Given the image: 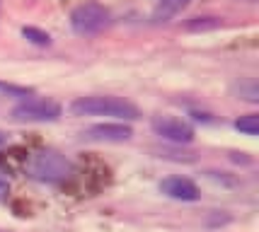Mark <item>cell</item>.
<instances>
[{"label": "cell", "mask_w": 259, "mask_h": 232, "mask_svg": "<svg viewBox=\"0 0 259 232\" xmlns=\"http://www.w3.org/2000/svg\"><path fill=\"white\" fill-rule=\"evenodd\" d=\"M218 27H223V20H221V17H213V15L192 17V20L184 22V29H187V32H213Z\"/></svg>", "instance_id": "9"}, {"label": "cell", "mask_w": 259, "mask_h": 232, "mask_svg": "<svg viewBox=\"0 0 259 232\" xmlns=\"http://www.w3.org/2000/svg\"><path fill=\"white\" fill-rule=\"evenodd\" d=\"M160 191L169 196L175 201H199L201 199V191L199 187L194 184L192 179H184V177H167L160 181Z\"/></svg>", "instance_id": "7"}, {"label": "cell", "mask_w": 259, "mask_h": 232, "mask_svg": "<svg viewBox=\"0 0 259 232\" xmlns=\"http://www.w3.org/2000/svg\"><path fill=\"white\" fill-rule=\"evenodd\" d=\"M70 111L75 116H112L119 121H136L141 119V109L134 102L112 97V95H90V97H78L70 104Z\"/></svg>", "instance_id": "1"}, {"label": "cell", "mask_w": 259, "mask_h": 232, "mask_svg": "<svg viewBox=\"0 0 259 232\" xmlns=\"http://www.w3.org/2000/svg\"><path fill=\"white\" fill-rule=\"evenodd\" d=\"M5 143V135H3V133H0V145Z\"/></svg>", "instance_id": "15"}, {"label": "cell", "mask_w": 259, "mask_h": 232, "mask_svg": "<svg viewBox=\"0 0 259 232\" xmlns=\"http://www.w3.org/2000/svg\"><path fill=\"white\" fill-rule=\"evenodd\" d=\"M237 92H240V97L247 102H259V87L254 80H247V82H242V85H237Z\"/></svg>", "instance_id": "12"}, {"label": "cell", "mask_w": 259, "mask_h": 232, "mask_svg": "<svg viewBox=\"0 0 259 232\" xmlns=\"http://www.w3.org/2000/svg\"><path fill=\"white\" fill-rule=\"evenodd\" d=\"M0 89L3 92H10V95H20V97H27L32 89H27V87H15V85H5V82H0Z\"/></svg>", "instance_id": "13"}, {"label": "cell", "mask_w": 259, "mask_h": 232, "mask_svg": "<svg viewBox=\"0 0 259 232\" xmlns=\"http://www.w3.org/2000/svg\"><path fill=\"white\" fill-rule=\"evenodd\" d=\"M8 194H10V187H8V181H3V179H0V201L5 199Z\"/></svg>", "instance_id": "14"}, {"label": "cell", "mask_w": 259, "mask_h": 232, "mask_svg": "<svg viewBox=\"0 0 259 232\" xmlns=\"http://www.w3.org/2000/svg\"><path fill=\"white\" fill-rule=\"evenodd\" d=\"M22 36L27 39V41L36 44V46H49L51 44V36H49L46 32H41V29H36V27H22Z\"/></svg>", "instance_id": "11"}, {"label": "cell", "mask_w": 259, "mask_h": 232, "mask_svg": "<svg viewBox=\"0 0 259 232\" xmlns=\"http://www.w3.org/2000/svg\"><path fill=\"white\" fill-rule=\"evenodd\" d=\"M153 131L158 133L160 138H165V141L177 145H187L194 141V128L189 123H184L182 119H175V116H158V119H153Z\"/></svg>", "instance_id": "5"}, {"label": "cell", "mask_w": 259, "mask_h": 232, "mask_svg": "<svg viewBox=\"0 0 259 232\" xmlns=\"http://www.w3.org/2000/svg\"><path fill=\"white\" fill-rule=\"evenodd\" d=\"M235 128L245 135H257L259 133V116L257 114H247V116H240L235 121Z\"/></svg>", "instance_id": "10"}, {"label": "cell", "mask_w": 259, "mask_h": 232, "mask_svg": "<svg viewBox=\"0 0 259 232\" xmlns=\"http://www.w3.org/2000/svg\"><path fill=\"white\" fill-rule=\"evenodd\" d=\"M189 5H192V0H160L158 5H155V10H153V15H150V20L155 24H165L169 20H175Z\"/></svg>", "instance_id": "8"}, {"label": "cell", "mask_w": 259, "mask_h": 232, "mask_svg": "<svg viewBox=\"0 0 259 232\" xmlns=\"http://www.w3.org/2000/svg\"><path fill=\"white\" fill-rule=\"evenodd\" d=\"M61 104L54 100H24L22 104H17L12 109V119L15 121H58L61 119Z\"/></svg>", "instance_id": "4"}, {"label": "cell", "mask_w": 259, "mask_h": 232, "mask_svg": "<svg viewBox=\"0 0 259 232\" xmlns=\"http://www.w3.org/2000/svg\"><path fill=\"white\" fill-rule=\"evenodd\" d=\"M27 174L36 181H63L73 174V162L58 150H39L27 162Z\"/></svg>", "instance_id": "2"}, {"label": "cell", "mask_w": 259, "mask_h": 232, "mask_svg": "<svg viewBox=\"0 0 259 232\" xmlns=\"http://www.w3.org/2000/svg\"><path fill=\"white\" fill-rule=\"evenodd\" d=\"M109 22H112V15L102 3H85V5L75 8L70 15V27L80 36L100 34L104 27H109Z\"/></svg>", "instance_id": "3"}, {"label": "cell", "mask_w": 259, "mask_h": 232, "mask_svg": "<svg viewBox=\"0 0 259 232\" xmlns=\"http://www.w3.org/2000/svg\"><path fill=\"white\" fill-rule=\"evenodd\" d=\"M131 135H134V131L126 123H95L85 131V138L97 141V143H124Z\"/></svg>", "instance_id": "6"}]
</instances>
